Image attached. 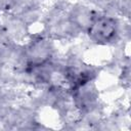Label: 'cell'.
<instances>
[{
    "mask_svg": "<svg viewBox=\"0 0 131 131\" xmlns=\"http://www.w3.org/2000/svg\"><path fill=\"white\" fill-rule=\"evenodd\" d=\"M90 38L95 42H108L117 33V23L114 18L98 16L93 18L88 27Z\"/></svg>",
    "mask_w": 131,
    "mask_h": 131,
    "instance_id": "1",
    "label": "cell"
}]
</instances>
